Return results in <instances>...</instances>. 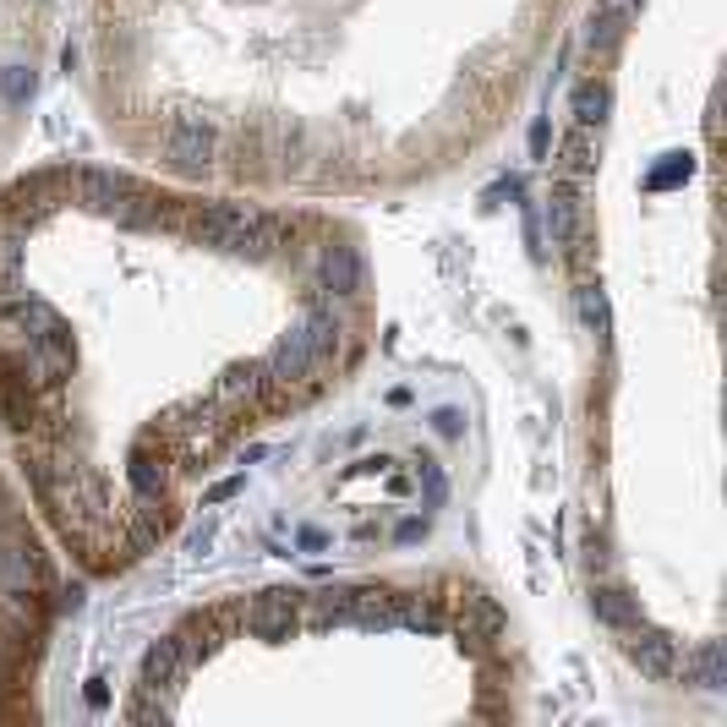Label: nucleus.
<instances>
[{"label": "nucleus", "instance_id": "f257e3e1", "mask_svg": "<svg viewBox=\"0 0 727 727\" xmlns=\"http://www.w3.org/2000/svg\"><path fill=\"white\" fill-rule=\"evenodd\" d=\"M214 154H219V126L208 121V115L175 110L170 121H164V159H170L175 170L197 175V170H208Z\"/></svg>", "mask_w": 727, "mask_h": 727}, {"label": "nucleus", "instance_id": "f03ea898", "mask_svg": "<svg viewBox=\"0 0 727 727\" xmlns=\"http://www.w3.org/2000/svg\"><path fill=\"white\" fill-rule=\"evenodd\" d=\"M449 629L460 635L465 651H498L503 646V607L492 602L487 591H476V585H460V591H454Z\"/></svg>", "mask_w": 727, "mask_h": 727}, {"label": "nucleus", "instance_id": "7ed1b4c3", "mask_svg": "<svg viewBox=\"0 0 727 727\" xmlns=\"http://www.w3.org/2000/svg\"><path fill=\"white\" fill-rule=\"evenodd\" d=\"M241 629H252L257 640H268V646H285V640L301 629V591L274 585V591L252 596V602L241 607Z\"/></svg>", "mask_w": 727, "mask_h": 727}, {"label": "nucleus", "instance_id": "20e7f679", "mask_svg": "<svg viewBox=\"0 0 727 727\" xmlns=\"http://www.w3.org/2000/svg\"><path fill=\"white\" fill-rule=\"evenodd\" d=\"M61 203H66V170H33V175H22V181L0 197V214H11L17 225L33 230L44 214H55Z\"/></svg>", "mask_w": 727, "mask_h": 727}, {"label": "nucleus", "instance_id": "39448f33", "mask_svg": "<svg viewBox=\"0 0 727 727\" xmlns=\"http://www.w3.org/2000/svg\"><path fill=\"white\" fill-rule=\"evenodd\" d=\"M246 219H252V208L241 203H203L186 214V236L197 246H214V252H236L246 236Z\"/></svg>", "mask_w": 727, "mask_h": 727}, {"label": "nucleus", "instance_id": "423d86ee", "mask_svg": "<svg viewBox=\"0 0 727 727\" xmlns=\"http://www.w3.org/2000/svg\"><path fill=\"white\" fill-rule=\"evenodd\" d=\"M121 197H126V181L115 170H99V164H77V170H66V203L88 208V214H115Z\"/></svg>", "mask_w": 727, "mask_h": 727}, {"label": "nucleus", "instance_id": "0eeeda50", "mask_svg": "<svg viewBox=\"0 0 727 727\" xmlns=\"http://www.w3.org/2000/svg\"><path fill=\"white\" fill-rule=\"evenodd\" d=\"M618 635H624V656L646 678H673V667H678V640L673 635L646 629V624H629V629H618Z\"/></svg>", "mask_w": 727, "mask_h": 727}, {"label": "nucleus", "instance_id": "6e6552de", "mask_svg": "<svg viewBox=\"0 0 727 727\" xmlns=\"http://www.w3.org/2000/svg\"><path fill=\"white\" fill-rule=\"evenodd\" d=\"M361 279H367V268H361L356 246H339V241H328L323 252H318V290H328V296H334V301H350V296H361Z\"/></svg>", "mask_w": 727, "mask_h": 727}, {"label": "nucleus", "instance_id": "1a4fd4ad", "mask_svg": "<svg viewBox=\"0 0 727 727\" xmlns=\"http://www.w3.org/2000/svg\"><path fill=\"white\" fill-rule=\"evenodd\" d=\"M290 241H296V225H290L285 214H257V208H252V219H246V236H241V246H236V257L268 263V257L290 252Z\"/></svg>", "mask_w": 727, "mask_h": 727}, {"label": "nucleus", "instance_id": "9d476101", "mask_svg": "<svg viewBox=\"0 0 727 727\" xmlns=\"http://www.w3.org/2000/svg\"><path fill=\"white\" fill-rule=\"evenodd\" d=\"M268 394V378H263V361H236V367H225L219 372V383H214V400L219 410H246V405H257Z\"/></svg>", "mask_w": 727, "mask_h": 727}, {"label": "nucleus", "instance_id": "9b49d317", "mask_svg": "<svg viewBox=\"0 0 727 727\" xmlns=\"http://www.w3.org/2000/svg\"><path fill=\"white\" fill-rule=\"evenodd\" d=\"M542 203H547V236H553V246H569L585 230L580 181H558V175H553V192H547Z\"/></svg>", "mask_w": 727, "mask_h": 727}, {"label": "nucleus", "instance_id": "f8f14e48", "mask_svg": "<svg viewBox=\"0 0 727 727\" xmlns=\"http://www.w3.org/2000/svg\"><path fill=\"white\" fill-rule=\"evenodd\" d=\"M673 678H684V684L711 689V695H717V689H727V646H722V640H700L695 651L678 656Z\"/></svg>", "mask_w": 727, "mask_h": 727}, {"label": "nucleus", "instance_id": "ddd939ff", "mask_svg": "<svg viewBox=\"0 0 727 727\" xmlns=\"http://www.w3.org/2000/svg\"><path fill=\"white\" fill-rule=\"evenodd\" d=\"M154 438L159 432H148V438L132 449V460H126V476H132L137 498H164V492H170V476H175V465L164 460V449H154Z\"/></svg>", "mask_w": 727, "mask_h": 727}, {"label": "nucleus", "instance_id": "4468645a", "mask_svg": "<svg viewBox=\"0 0 727 727\" xmlns=\"http://www.w3.org/2000/svg\"><path fill=\"white\" fill-rule=\"evenodd\" d=\"M181 678H186V662H181V646H175V635L154 640V646H148V656H143V678H137V684L154 689V695H175V689H181Z\"/></svg>", "mask_w": 727, "mask_h": 727}, {"label": "nucleus", "instance_id": "2eb2a0df", "mask_svg": "<svg viewBox=\"0 0 727 727\" xmlns=\"http://www.w3.org/2000/svg\"><path fill=\"white\" fill-rule=\"evenodd\" d=\"M350 624H356L361 635H389V629H400V618H394V591H389V585H356Z\"/></svg>", "mask_w": 727, "mask_h": 727}, {"label": "nucleus", "instance_id": "dca6fc26", "mask_svg": "<svg viewBox=\"0 0 727 727\" xmlns=\"http://www.w3.org/2000/svg\"><path fill=\"white\" fill-rule=\"evenodd\" d=\"M301 607H307V618H301V624H307L312 635H323V629H334V624H350L356 585H328V591H312V596H301Z\"/></svg>", "mask_w": 727, "mask_h": 727}, {"label": "nucleus", "instance_id": "f3484780", "mask_svg": "<svg viewBox=\"0 0 727 727\" xmlns=\"http://www.w3.org/2000/svg\"><path fill=\"white\" fill-rule=\"evenodd\" d=\"M553 175L558 181H585V175H596V132L591 126H574L564 137V148H558V159H553Z\"/></svg>", "mask_w": 727, "mask_h": 727}, {"label": "nucleus", "instance_id": "a211bd4d", "mask_svg": "<svg viewBox=\"0 0 727 727\" xmlns=\"http://www.w3.org/2000/svg\"><path fill=\"white\" fill-rule=\"evenodd\" d=\"M394 618H400V629H410V635H443L449 629L443 607L432 596H416V591H394Z\"/></svg>", "mask_w": 727, "mask_h": 727}, {"label": "nucleus", "instance_id": "6ab92c4d", "mask_svg": "<svg viewBox=\"0 0 727 727\" xmlns=\"http://www.w3.org/2000/svg\"><path fill=\"white\" fill-rule=\"evenodd\" d=\"M574 307H580V323H585V334H591L596 345H613V312H607V290L596 285L591 274H585L580 290H574Z\"/></svg>", "mask_w": 727, "mask_h": 727}, {"label": "nucleus", "instance_id": "aec40b11", "mask_svg": "<svg viewBox=\"0 0 727 727\" xmlns=\"http://www.w3.org/2000/svg\"><path fill=\"white\" fill-rule=\"evenodd\" d=\"M591 613L602 618L607 629H629V624H640V596H629L624 585H591Z\"/></svg>", "mask_w": 727, "mask_h": 727}, {"label": "nucleus", "instance_id": "412c9836", "mask_svg": "<svg viewBox=\"0 0 727 727\" xmlns=\"http://www.w3.org/2000/svg\"><path fill=\"white\" fill-rule=\"evenodd\" d=\"M607 115H613V88H607V77H585L580 88H574V126L602 132Z\"/></svg>", "mask_w": 727, "mask_h": 727}, {"label": "nucleus", "instance_id": "4be33fe9", "mask_svg": "<svg viewBox=\"0 0 727 727\" xmlns=\"http://www.w3.org/2000/svg\"><path fill=\"white\" fill-rule=\"evenodd\" d=\"M110 219L121 230H159L170 214H164V197H148V192H132V186H126V197L115 203Z\"/></svg>", "mask_w": 727, "mask_h": 727}, {"label": "nucleus", "instance_id": "5701e85b", "mask_svg": "<svg viewBox=\"0 0 727 727\" xmlns=\"http://www.w3.org/2000/svg\"><path fill=\"white\" fill-rule=\"evenodd\" d=\"M624 33H629V22L618 17V11H602V6H596L591 22H585V50H591V55H613L618 44H624Z\"/></svg>", "mask_w": 727, "mask_h": 727}, {"label": "nucleus", "instance_id": "b1692460", "mask_svg": "<svg viewBox=\"0 0 727 727\" xmlns=\"http://www.w3.org/2000/svg\"><path fill=\"white\" fill-rule=\"evenodd\" d=\"M695 175V154H662V164L646 175V192H667V186H684Z\"/></svg>", "mask_w": 727, "mask_h": 727}, {"label": "nucleus", "instance_id": "393cba45", "mask_svg": "<svg viewBox=\"0 0 727 727\" xmlns=\"http://www.w3.org/2000/svg\"><path fill=\"white\" fill-rule=\"evenodd\" d=\"M33 93H39V77H33V66H22V61L0 66V99H6V104H28Z\"/></svg>", "mask_w": 727, "mask_h": 727}, {"label": "nucleus", "instance_id": "a878e982", "mask_svg": "<svg viewBox=\"0 0 727 727\" xmlns=\"http://www.w3.org/2000/svg\"><path fill=\"white\" fill-rule=\"evenodd\" d=\"M416 476H421V509H443V498H449V482H443V471H438V460H427L421 454L416 460Z\"/></svg>", "mask_w": 727, "mask_h": 727}, {"label": "nucleus", "instance_id": "bb28decb", "mask_svg": "<svg viewBox=\"0 0 727 727\" xmlns=\"http://www.w3.org/2000/svg\"><path fill=\"white\" fill-rule=\"evenodd\" d=\"M175 717V695H154V689H143V695L132 700V722H170Z\"/></svg>", "mask_w": 727, "mask_h": 727}, {"label": "nucleus", "instance_id": "cd10ccee", "mask_svg": "<svg viewBox=\"0 0 727 727\" xmlns=\"http://www.w3.org/2000/svg\"><path fill=\"white\" fill-rule=\"evenodd\" d=\"M432 432H438V438H460V432H465V416H460L454 405L432 410Z\"/></svg>", "mask_w": 727, "mask_h": 727}, {"label": "nucleus", "instance_id": "c85d7f7f", "mask_svg": "<svg viewBox=\"0 0 727 727\" xmlns=\"http://www.w3.org/2000/svg\"><path fill=\"white\" fill-rule=\"evenodd\" d=\"M421 536H427V514H410L394 525V542H421Z\"/></svg>", "mask_w": 727, "mask_h": 727}, {"label": "nucleus", "instance_id": "c756f323", "mask_svg": "<svg viewBox=\"0 0 727 727\" xmlns=\"http://www.w3.org/2000/svg\"><path fill=\"white\" fill-rule=\"evenodd\" d=\"M208 547H214V520H203L192 536H186V553H192V558H203Z\"/></svg>", "mask_w": 727, "mask_h": 727}, {"label": "nucleus", "instance_id": "7c9ffc66", "mask_svg": "<svg viewBox=\"0 0 727 727\" xmlns=\"http://www.w3.org/2000/svg\"><path fill=\"white\" fill-rule=\"evenodd\" d=\"M241 487H246V476H225V482H214L203 492V503H225V498H236Z\"/></svg>", "mask_w": 727, "mask_h": 727}, {"label": "nucleus", "instance_id": "2f4dec72", "mask_svg": "<svg viewBox=\"0 0 727 727\" xmlns=\"http://www.w3.org/2000/svg\"><path fill=\"white\" fill-rule=\"evenodd\" d=\"M547 143H553V126L536 121V126H531V159H536V164H547Z\"/></svg>", "mask_w": 727, "mask_h": 727}, {"label": "nucleus", "instance_id": "473e14b6", "mask_svg": "<svg viewBox=\"0 0 727 727\" xmlns=\"http://www.w3.org/2000/svg\"><path fill=\"white\" fill-rule=\"evenodd\" d=\"M389 465H394V460H383V454H367V460H356L345 476H378V471H389Z\"/></svg>", "mask_w": 727, "mask_h": 727}, {"label": "nucleus", "instance_id": "72a5a7b5", "mask_svg": "<svg viewBox=\"0 0 727 727\" xmlns=\"http://www.w3.org/2000/svg\"><path fill=\"white\" fill-rule=\"evenodd\" d=\"M296 547L318 553V547H328V531H318V525H301V531H296Z\"/></svg>", "mask_w": 727, "mask_h": 727}, {"label": "nucleus", "instance_id": "f704fd0d", "mask_svg": "<svg viewBox=\"0 0 727 727\" xmlns=\"http://www.w3.org/2000/svg\"><path fill=\"white\" fill-rule=\"evenodd\" d=\"M596 6H602V11H618V17H624V22H635L646 0H596Z\"/></svg>", "mask_w": 727, "mask_h": 727}, {"label": "nucleus", "instance_id": "c9c22d12", "mask_svg": "<svg viewBox=\"0 0 727 727\" xmlns=\"http://www.w3.org/2000/svg\"><path fill=\"white\" fill-rule=\"evenodd\" d=\"M88 706H93V711L110 706V678H88Z\"/></svg>", "mask_w": 727, "mask_h": 727}, {"label": "nucleus", "instance_id": "e433bc0d", "mask_svg": "<svg viewBox=\"0 0 727 727\" xmlns=\"http://www.w3.org/2000/svg\"><path fill=\"white\" fill-rule=\"evenodd\" d=\"M61 613H82V585H72V591H61Z\"/></svg>", "mask_w": 727, "mask_h": 727}]
</instances>
